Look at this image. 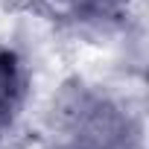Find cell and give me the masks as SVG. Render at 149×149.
Instances as JSON below:
<instances>
[{
  "label": "cell",
  "mask_w": 149,
  "mask_h": 149,
  "mask_svg": "<svg viewBox=\"0 0 149 149\" xmlns=\"http://www.w3.org/2000/svg\"><path fill=\"white\" fill-rule=\"evenodd\" d=\"M50 149H143L140 120L129 102L88 85L64 82L50 108Z\"/></svg>",
  "instance_id": "cell-1"
},
{
  "label": "cell",
  "mask_w": 149,
  "mask_h": 149,
  "mask_svg": "<svg viewBox=\"0 0 149 149\" xmlns=\"http://www.w3.org/2000/svg\"><path fill=\"white\" fill-rule=\"evenodd\" d=\"M41 9L79 32H117L132 18V0H38Z\"/></svg>",
  "instance_id": "cell-2"
},
{
  "label": "cell",
  "mask_w": 149,
  "mask_h": 149,
  "mask_svg": "<svg viewBox=\"0 0 149 149\" xmlns=\"http://www.w3.org/2000/svg\"><path fill=\"white\" fill-rule=\"evenodd\" d=\"M29 94V73L18 50L0 44V117L15 123Z\"/></svg>",
  "instance_id": "cell-3"
},
{
  "label": "cell",
  "mask_w": 149,
  "mask_h": 149,
  "mask_svg": "<svg viewBox=\"0 0 149 149\" xmlns=\"http://www.w3.org/2000/svg\"><path fill=\"white\" fill-rule=\"evenodd\" d=\"M12 126H15V123H9L6 117H0V149H3V140H6V134H9Z\"/></svg>",
  "instance_id": "cell-4"
}]
</instances>
